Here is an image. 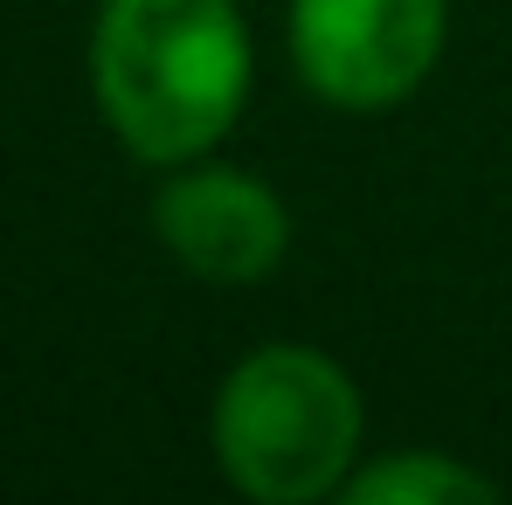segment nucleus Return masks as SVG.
Segmentation results:
<instances>
[{
  "mask_svg": "<svg viewBox=\"0 0 512 505\" xmlns=\"http://www.w3.org/2000/svg\"><path fill=\"white\" fill-rule=\"evenodd\" d=\"M90 90L125 153L187 167L229 139L250 97V28L236 0H104Z\"/></svg>",
  "mask_w": 512,
  "mask_h": 505,
  "instance_id": "f257e3e1",
  "label": "nucleus"
},
{
  "mask_svg": "<svg viewBox=\"0 0 512 505\" xmlns=\"http://www.w3.org/2000/svg\"><path fill=\"white\" fill-rule=\"evenodd\" d=\"M215 464L256 505H312L360 457V388L319 346H256L215 395Z\"/></svg>",
  "mask_w": 512,
  "mask_h": 505,
  "instance_id": "f03ea898",
  "label": "nucleus"
},
{
  "mask_svg": "<svg viewBox=\"0 0 512 505\" xmlns=\"http://www.w3.org/2000/svg\"><path fill=\"white\" fill-rule=\"evenodd\" d=\"M450 0H291V63L340 111L402 104L443 56Z\"/></svg>",
  "mask_w": 512,
  "mask_h": 505,
  "instance_id": "7ed1b4c3",
  "label": "nucleus"
},
{
  "mask_svg": "<svg viewBox=\"0 0 512 505\" xmlns=\"http://www.w3.org/2000/svg\"><path fill=\"white\" fill-rule=\"evenodd\" d=\"M153 236L201 284H263L291 250V215L256 173L180 167L153 194Z\"/></svg>",
  "mask_w": 512,
  "mask_h": 505,
  "instance_id": "20e7f679",
  "label": "nucleus"
},
{
  "mask_svg": "<svg viewBox=\"0 0 512 505\" xmlns=\"http://www.w3.org/2000/svg\"><path fill=\"white\" fill-rule=\"evenodd\" d=\"M346 505H485L499 499V485L443 450H395L367 471H346L340 485Z\"/></svg>",
  "mask_w": 512,
  "mask_h": 505,
  "instance_id": "39448f33",
  "label": "nucleus"
}]
</instances>
